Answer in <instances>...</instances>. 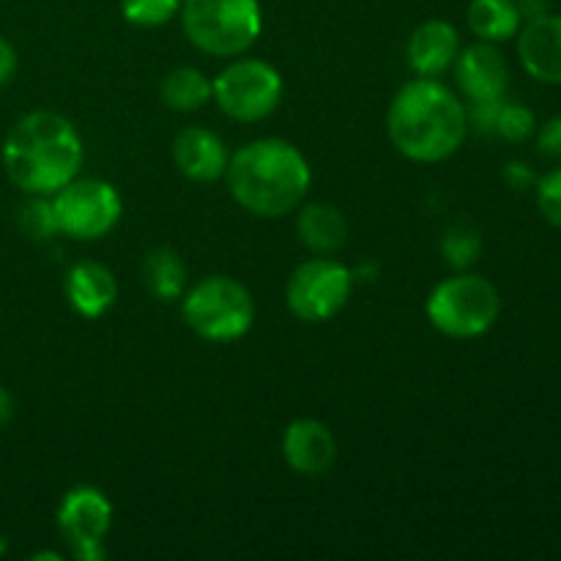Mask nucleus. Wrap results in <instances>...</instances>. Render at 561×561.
Instances as JSON below:
<instances>
[{
  "label": "nucleus",
  "instance_id": "nucleus-15",
  "mask_svg": "<svg viewBox=\"0 0 561 561\" xmlns=\"http://www.w3.org/2000/svg\"><path fill=\"white\" fill-rule=\"evenodd\" d=\"M460 53V36L447 20H427L411 33L409 66L420 77H438L455 66Z\"/></svg>",
  "mask_w": 561,
  "mask_h": 561
},
{
  "label": "nucleus",
  "instance_id": "nucleus-12",
  "mask_svg": "<svg viewBox=\"0 0 561 561\" xmlns=\"http://www.w3.org/2000/svg\"><path fill=\"white\" fill-rule=\"evenodd\" d=\"M173 162L184 179L208 184V181L222 179L230 157L222 137L203 126H186L173 140Z\"/></svg>",
  "mask_w": 561,
  "mask_h": 561
},
{
  "label": "nucleus",
  "instance_id": "nucleus-31",
  "mask_svg": "<svg viewBox=\"0 0 561 561\" xmlns=\"http://www.w3.org/2000/svg\"><path fill=\"white\" fill-rule=\"evenodd\" d=\"M31 559H33V561H44V559H49V561H60V553H55V551H42V553H33Z\"/></svg>",
  "mask_w": 561,
  "mask_h": 561
},
{
  "label": "nucleus",
  "instance_id": "nucleus-4",
  "mask_svg": "<svg viewBox=\"0 0 561 561\" xmlns=\"http://www.w3.org/2000/svg\"><path fill=\"white\" fill-rule=\"evenodd\" d=\"M179 14L186 38L214 58L244 55L263 31L257 0H181Z\"/></svg>",
  "mask_w": 561,
  "mask_h": 561
},
{
  "label": "nucleus",
  "instance_id": "nucleus-27",
  "mask_svg": "<svg viewBox=\"0 0 561 561\" xmlns=\"http://www.w3.org/2000/svg\"><path fill=\"white\" fill-rule=\"evenodd\" d=\"M504 181H507L510 190L526 192L531 184H537V175L526 162H507L504 164Z\"/></svg>",
  "mask_w": 561,
  "mask_h": 561
},
{
  "label": "nucleus",
  "instance_id": "nucleus-3",
  "mask_svg": "<svg viewBox=\"0 0 561 561\" xmlns=\"http://www.w3.org/2000/svg\"><path fill=\"white\" fill-rule=\"evenodd\" d=\"M225 179L230 195L244 211L266 219L296 211L312 184L305 153L279 137H263L241 146L230 157Z\"/></svg>",
  "mask_w": 561,
  "mask_h": 561
},
{
  "label": "nucleus",
  "instance_id": "nucleus-19",
  "mask_svg": "<svg viewBox=\"0 0 561 561\" xmlns=\"http://www.w3.org/2000/svg\"><path fill=\"white\" fill-rule=\"evenodd\" d=\"M159 96L175 113H195V110L206 107L214 99V82L201 69L181 66V69L164 75L162 85H159Z\"/></svg>",
  "mask_w": 561,
  "mask_h": 561
},
{
  "label": "nucleus",
  "instance_id": "nucleus-26",
  "mask_svg": "<svg viewBox=\"0 0 561 561\" xmlns=\"http://www.w3.org/2000/svg\"><path fill=\"white\" fill-rule=\"evenodd\" d=\"M537 148L542 157L561 159V115H553L542 124V129L537 131Z\"/></svg>",
  "mask_w": 561,
  "mask_h": 561
},
{
  "label": "nucleus",
  "instance_id": "nucleus-2",
  "mask_svg": "<svg viewBox=\"0 0 561 561\" xmlns=\"http://www.w3.org/2000/svg\"><path fill=\"white\" fill-rule=\"evenodd\" d=\"M387 131L392 146L411 162H444L469 135L466 107L436 77L405 82L389 104Z\"/></svg>",
  "mask_w": 561,
  "mask_h": 561
},
{
  "label": "nucleus",
  "instance_id": "nucleus-20",
  "mask_svg": "<svg viewBox=\"0 0 561 561\" xmlns=\"http://www.w3.org/2000/svg\"><path fill=\"white\" fill-rule=\"evenodd\" d=\"M142 279H146V288L151 290L153 299H181L186 290V266L173 250L159 247V250L148 252L146 261H142Z\"/></svg>",
  "mask_w": 561,
  "mask_h": 561
},
{
  "label": "nucleus",
  "instance_id": "nucleus-1",
  "mask_svg": "<svg viewBox=\"0 0 561 561\" xmlns=\"http://www.w3.org/2000/svg\"><path fill=\"white\" fill-rule=\"evenodd\" d=\"M82 159L80 131L49 110L22 115L3 140L5 175L25 195L53 197L80 175Z\"/></svg>",
  "mask_w": 561,
  "mask_h": 561
},
{
  "label": "nucleus",
  "instance_id": "nucleus-32",
  "mask_svg": "<svg viewBox=\"0 0 561 561\" xmlns=\"http://www.w3.org/2000/svg\"><path fill=\"white\" fill-rule=\"evenodd\" d=\"M5 553H9V542H5V537L0 535V559H3Z\"/></svg>",
  "mask_w": 561,
  "mask_h": 561
},
{
  "label": "nucleus",
  "instance_id": "nucleus-13",
  "mask_svg": "<svg viewBox=\"0 0 561 561\" xmlns=\"http://www.w3.org/2000/svg\"><path fill=\"white\" fill-rule=\"evenodd\" d=\"M524 69L546 85H561V14H542L518 31Z\"/></svg>",
  "mask_w": 561,
  "mask_h": 561
},
{
  "label": "nucleus",
  "instance_id": "nucleus-23",
  "mask_svg": "<svg viewBox=\"0 0 561 561\" xmlns=\"http://www.w3.org/2000/svg\"><path fill=\"white\" fill-rule=\"evenodd\" d=\"M181 11V0H121V14L137 27L168 25Z\"/></svg>",
  "mask_w": 561,
  "mask_h": 561
},
{
  "label": "nucleus",
  "instance_id": "nucleus-6",
  "mask_svg": "<svg viewBox=\"0 0 561 561\" xmlns=\"http://www.w3.org/2000/svg\"><path fill=\"white\" fill-rule=\"evenodd\" d=\"M499 310H502V299L493 283L469 272L438 283L425 305L427 321L455 340H471L491 332Z\"/></svg>",
  "mask_w": 561,
  "mask_h": 561
},
{
  "label": "nucleus",
  "instance_id": "nucleus-17",
  "mask_svg": "<svg viewBox=\"0 0 561 561\" xmlns=\"http://www.w3.org/2000/svg\"><path fill=\"white\" fill-rule=\"evenodd\" d=\"M296 230H299L301 244L318 255L337 252L348 239V222L340 214V208L329 206V203H310V206L301 208Z\"/></svg>",
  "mask_w": 561,
  "mask_h": 561
},
{
  "label": "nucleus",
  "instance_id": "nucleus-14",
  "mask_svg": "<svg viewBox=\"0 0 561 561\" xmlns=\"http://www.w3.org/2000/svg\"><path fill=\"white\" fill-rule=\"evenodd\" d=\"M283 455L296 474L321 477L337 458V442L323 422L296 420L283 436Z\"/></svg>",
  "mask_w": 561,
  "mask_h": 561
},
{
  "label": "nucleus",
  "instance_id": "nucleus-8",
  "mask_svg": "<svg viewBox=\"0 0 561 561\" xmlns=\"http://www.w3.org/2000/svg\"><path fill=\"white\" fill-rule=\"evenodd\" d=\"M354 272L332 257H312L299 263L285 285L288 310L299 321L323 323L337 316L351 299Z\"/></svg>",
  "mask_w": 561,
  "mask_h": 561
},
{
  "label": "nucleus",
  "instance_id": "nucleus-5",
  "mask_svg": "<svg viewBox=\"0 0 561 561\" xmlns=\"http://www.w3.org/2000/svg\"><path fill=\"white\" fill-rule=\"evenodd\" d=\"M184 321L197 337L208 343H233L252 329L255 321V299L250 290L233 277L211 274L184 290Z\"/></svg>",
  "mask_w": 561,
  "mask_h": 561
},
{
  "label": "nucleus",
  "instance_id": "nucleus-10",
  "mask_svg": "<svg viewBox=\"0 0 561 561\" xmlns=\"http://www.w3.org/2000/svg\"><path fill=\"white\" fill-rule=\"evenodd\" d=\"M110 526H113V504L99 488L77 485L60 502L58 529L77 561L107 559L104 537Z\"/></svg>",
  "mask_w": 561,
  "mask_h": 561
},
{
  "label": "nucleus",
  "instance_id": "nucleus-24",
  "mask_svg": "<svg viewBox=\"0 0 561 561\" xmlns=\"http://www.w3.org/2000/svg\"><path fill=\"white\" fill-rule=\"evenodd\" d=\"M537 118L526 104L507 102L504 99L502 107H499V121H496V135L504 137L510 142H524L526 137H531L535 131Z\"/></svg>",
  "mask_w": 561,
  "mask_h": 561
},
{
  "label": "nucleus",
  "instance_id": "nucleus-7",
  "mask_svg": "<svg viewBox=\"0 0 561 561\" xmlns=\"http://www.w3.org/2000/svg\"><path fill=\"white\" fill-rule=\"evenodd\" d=\"M214 99L228 118L255 124V121L268 118L279 107L283 77L266 60L239 58L217 75Z\"/></svg>",
  "mask_w": 561,
  "mask_h": 561
},
{
  "label": "nucleus",
  "instance_id": "nucleus-9",
  "mask_svg": "<svg viewBox=\"0 0 561 561\" xmlns=\"http://www.w3.org/2000/svg\"><path fill=\"white\" fill-rule=\"evenodd\" d=\"M60 233L77 241H96L121 222L118 190L102 179H71L53 195Z\"/></svg>",
  "mask_w": 561,
  "mask_h": 561
},
{
  "label": "nucleus",
  "instance_id": "nucleus-22",
  "mask_svg": "<svg viewBox=\"0 0 561 561\" xmlns=\"http://www.w3.org/2000/svg\"><path fill=\"white\" fill-rule=\"evenodd\" d=\"M442 252L444 261L453 268H469L482 252L480 233H477L474 228H469V225H455V228H449L447 233H444Z\"/></svg>",
  "mask_w": 561,
  "mask_h": 561
},
{
  "label": "nucleus",
  "instance_id": "nucleus-25",
  "mask_svg": "<svg viewBox=\"0 0 561 561\" xmlns=\"http://www.w3.org/2000/svg\"><path fill=\"white\" fill-rule=\"evenodd\" d=\"M537 206L553 228H561V168L537 181Z\"/></svg>",
  "mask_w": 561,
  "mask_h": 561
},
{
  "label": "nucleus",
  "instance_id": "nucleus-11",
  "mask_svg": "<svg viewBox=\"0 0 561 561\" xmlns=\"http://www.w3.org/2000/svg\"><path fill=\"white\" fill-rule=\"evenodd\" d=\"M455 77L469 102H496L510 88L507 60L491 42H477L458 53Z\"/></svg>",
  "mask_w": 561,
  "mask_h": 561
},
{
  "label": "nucleus",
  "instance_id": "nucleus-18",
  "mask_svg": "<svg viewBox=\"0 0 561 561\" xmlns=\"http://www.w3.org/2000/svg\"><path fill=\"white\" fill-rule=\"evenodd\" d=\"M466 20L480 42L491 44L518 36L520 22H524L515 9V0H471Z\"/></svg>",
  "mask_w": 561,
  "mask_h": 561
},
{
  "label": "nucleus",
  "instance_id": "nucleus-28",
  "mask_svg": "<svg viewBox=\"0 0 561 561\" xmlns=\"http://www.w3.org/2000/svg\"><path fill=\"white\" fill-rule=\"evenodd\" d=\"M14 75H16V49L11 47V42H5V38L0 36V88L9 85Z\"/></svg>",
  "mask_w": 561,
  "mask_h": 561
},
{
  "label": "nucleus",
  "instance_id": "nucleus-30",
  "mask_svg": "<svg viewBox=\"0 0 561 561\" xmlns=\"http://www.w3.org/2000/svg\"><path fill=\"white\" fill-rule=\"evenodd\" d=\"M11 416H14V398H11L9 389L0 383V427L9 425Z\"/></svg>",
  "mask_w": 561,
  "mask_h": 561
},
{
  "label": "nucleus",
  "instance_id": "nucleus-21",
  "mask_svg": "<svg viewBox=\"0 0 561 561\" xmlns=\"http://www.w3.org/2000/svg\"><path fill=\"white\" fill-rule=\"evenodd\" d=\"M20 228L27 239L49 241L60 233L58 217H55L53 197L47 195H27L20 208Z\"/></svg>",
  "mask_w": 561,
  "mask_h": 561
},
{
  "label": "nucleus",
  "instance_id": "nucleus-29",
  "mask_svg": "<svg viewBox=\"0 0 561 561\" xmlns=\"http://www.w3.org/2000/svg\"><path fill=\"white\" fill-rule=\"evenodd\" d=\"M515 9H518L520 20L531 22L537 16L548 14V0H515Z\"/></svg>",
  "mask_w": 561,
  "mask_h": 561
},
{
  "label": "nucleus",
  "instance_id": "nucleus-16",
  "mask_svg": "<svg viewBox=\"0 0 561 561\" xmlns=\"http://www.w3.org/2000/svg\"><path fill=\"white\" fill-rule=\"evenodd\" d=\"M64 294L69 299L71 310L80 312L82 318H99L118 299V283H115L113 272L107 266L82 261L66 274Z\"/></svg>",
  "mask_w": 561,
  "mask_h": 561
}]
</instances>
